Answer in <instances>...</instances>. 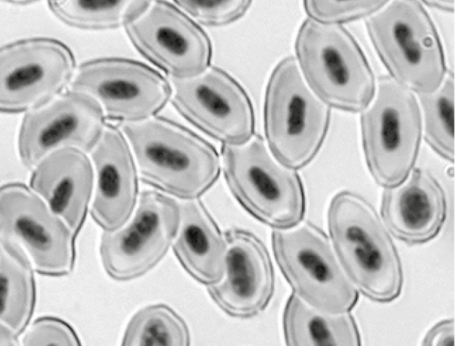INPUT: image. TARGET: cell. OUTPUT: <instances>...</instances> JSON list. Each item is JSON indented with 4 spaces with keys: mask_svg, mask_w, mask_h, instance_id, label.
Segmentation results:
<instances>
[{
    "mask_svg": "<svg viewBox=\"0 0 466 346\" xmlns=\"http://www.w3.org/2000/svg\"><path fill=\"white\" fill-rule=\"evenodd\" d=\"M194 21L206 26H226L239 20L248 12L251 1L177 0L173 2Z\"/></svg>",
    "mask_w": 466,
    "mask_h": 346,
    "instance_id": "26",
    "label": "cell"
},
{
    "mask_svg": "<svg viewBox=\"0 0 466 346\" xmlns=\"http://www.w3.org/2000/svg\"><path fill=\"white\" fill-rule=\"evenodd\" d=\"M387 4L386 1H306L304 7L309 18L339 24L368 17Z\"/></svg>",
    "mask_w": 466,
    "mask_h": 346,
    "instance_id": "27",
    "label": "cell"
},
{
    "mask_svg": "<svg viewBox=\"0 0 466 346\" xmlns=\"http://www.w3.org/2000/svg\"><path fill=\"white\" fill-rule=\"evenodd\" d=\"M76 60L60 40L30 37L0 46V112L40 107L71 82Z\"/></svg>",
    "mask_w": 466,
    "mask_h": 346,
    "instance_id": "12",
    "label": "cell"
},
{
    "mask_svg": "<svg viewBox=\"0 0 466 346\" xmlns=\"http://www.w3.org/2000/svg\"><path fill=\"white\" fill-rule=\"evenodd\" d=\"M447 201L439 181L428 171L416 168L400 184L386 188L380 214L388 230L413 245L427 242L441 230Z\"/></svg>",
    "mask_w": 466,
    "mask_h": 346,
    "instance_id": "18",
    "label": "cell"
},
{
    "mask_svg": "<svg viewBox=\"0 0 466 346\" xmlns=\"http://www.w3.org/2000/svg\"><path fill=\"white\" fill-rule=\"evenodd\" d=\"M95 184L91 216L104 231L123 227L138 200V172L122 130L106 124L91 150Z\"/></svg>",
    "mask_w": 466,
    "mask_h": 346,
    "instance_id": "17",
    "label": "cell"
},
{
    "mask_svg": "<svg viewBox=\"0 0 466 346\" xmlns=\"http://www.w3.org/2000/svg\"><path fill=\"white\" fill-rule=\"evenodd\" d=\"M180 222L173 249L182 267L197 281L210 286L224 273L228 244L204 204L179 202Z\"/></svg>",
    "mask_w": 466,
    "mask_h": 346,
    "instance_id": "20",
    "label": "cell"
},
{
    "mask_svg": "<svg viewBox=\"0 0 466 346\" xmlns=\"http://www.w3.org/2000/svg\"><path fill=\"white\" fill-rule=\"evenodd\" d=\"M151 1H49L52 13L64 24L85 30L126 27Z\"/></svg>",
    "mask_w": 466,
    "mask_h": 346,
    "instance_id": "23",
    "label": "cell"
},
{
    "mask_svg": "<svg viewBox=\"0 0 466 346\" xmlns=\"http://www.w3.org/2000/svg\"><path fill=\"white\" fill-rule=\"evenodd\" d=\"M360 117L362 148L370 173L386 188L401 183L416 162L422 134L414 93L392 77H380L376 94Z\"/></svg>",
    "mask_w": 466,
    "mask_h": 346,
    "instance_id": "7",
    "label": "cell"
},
{
    "mask_svg": "<svg viewBox=\"0 0 466 346\" xmlns=\"http://www.w3.org/2000/svg\"><path fill=\"white\" fill-rule=\"evenodd\" d=\"M0 346H21L18 336L10 328L1 322Z\"/></svg>",
    "mask_w": 466,
    "mask_h": 346,
    "instance_id": "30",
    "label": "cell"
},
{
    "mask_svg": "<svg viewBox=\"0 0 466 346\" xmlns=\"http://www.w3.org/2000/svg\"><path fill=\"white\" fill-rule=\"evenodd\" d=\"M33 265L15 241L0 236V322L19 336L34 313L36 290Z\"/></svg>",
    "mask_w": 466,
    "mask_h": 346,
    "instance_id": "22",
    "label": "cell"
},
{
    "mask_svg": "<svg viewBox=\"0 0 466 346\" xmlns=\"http://www.w3.org/2000/svg\"><path fill=\"white\" fill-rule=\"evenodd\" d=\"M282 327L286 346H361L358 326L350 311L319 310L293 292L283 311Z\"/></svg>",
    "mask_w": 466,
    "mask_h": 346,
    "instance_id": "21",
    "label": "cell"
},
{
    "mask_svg": "<svg viewBox=\"0 0 466 346\" xmlns=\"http://www.w3.org/2000/svg\"><path fill=\"white\" fill-rule=\"evenodd\" d=\"M71 90L93 97L105 117L122 124L156 117L170 100V83L159 72L137 60L102 57L80 65Z\"/></svg>",
    "mask_w": 466,
    "mask_h": 346,
    "instance_id": "10",
    "label": "cell"
},
{
    "mask_svg": "<svg viewBox=\"0 0 466 346\" xmlns=\"http://www.w3.org/2000/svg\"><path fill=\"white\" fill-rule=\"evenodd\" d=\"M142 180L168 196L198 199L218 180L221 158L216 148L184 126L153 117L122 124Z\"/></svg>",
    "mask_w": 466,
    "mask_h": 346,
    "instance_id": "1",
    "label": "cell"
},
{
    "mask_svg": "<svg viewBox=\"0 0 466 346\" xmlns=\"http://www.w3.org/2000/svg\"><path fill=\"white\" fill-rule=\"evenodd\" d=\"M276 261L299 298L331 313L350 311L359 292L344 270L331 240L316 225L305 221L271 235Z\"/></svg>",
    "mask_w": 466,
    "mask_h": 346,
    "instance_id": "8",
    "label": "cell"
},
{
    "mask_svg": "<svg viewBox=\"0 0 466 346\" xmlns=\"http://www.w3.org/2000/svg\"><path fill=\"white\" fill-rule=\"evenodd\" d=\"M179 222V202L165 193L144 190L129 220L102 234L99 250L107 275L126 281L149 271L174 242Z\"/></svg>",
    "mask_w": 466,
    "mask_h": 346,
    "instance_id": "9",
    "label": "cell"
},
{
    "mask_svg": "<svg viewBox=\"0 0 466 346\" xmlns=\"http://www.w3.org/2000/svg\"><path fill=\"white\" fill-rule=\"evenodd\" d=\"M21 346H82L73 327L64 320L45 316L35 320L25 331Z\"/></svg>",
    "mask_w": 466,
    "mask_h": 346,
    "instance_id": "28",
    "label": "cell"
},
{
    "mask_svg": "<svg viewBox=\"0 0 466 346\" xmlns=\"http://www.w3.org/2000/svg\"><path fill=\"white\" fill-rule=\"evenodd\" d=\"M0 236L17 243L42 275L61 277L74 269L75 233L25 184L0 186Z\"/></svg>",
    "mask_w": 466,
    "mask_h": 346,
    "instance_id": "11",
    "label": "cell"
},
{
    "mask_svg": "<svg viewBox=\"0 0 466 346\" xmlns=\"http://www.w3.org/2000/svg\"><path fill=\"white\" fill-rule=\"evenodd\" d=\"M94 168L86 153L61 148L34 168L30 188L58 215L76 236L85 222L94 192Z\"/></svg>",
    "mask_w": 466,
    "mask_h": 346,
    "instance_id": "19",
    "label": "cell"
},
{
    "mask_svg": "<svg viewBox=\"0 0 466 346\" xmlns=\"http://www.w3.org/2000/svg\"><path fill=\"white\" fill-rule=\"evenodd\" d=\"M424 137L441 158L453 161L454 79L446 75L434 91L419 95Z\"/></svg>",
    "mask_w": 466,
    "mask_h": 346,
    "instance_id": "25",
    "label": "cell"
},
{
    "mask_svg": "<svg viewBox=\"0 0 466 346\" xmlns=\"http://www.w3.org/2000/svg\"><path fill=\"white\" fill-rule=\"evenodd\" d=\"M329 118V106L309 86L296 58L279 61L264 97V133L272 155L289 168L305 167L321 148Z\"/></svg>",
    "mask_w": 466,
    "mask_h": 346,
    "instance_id": "4",
    "label": "cell"
},
{
    "mask_svg": "<svg viewBox=\"0 0 466 346\" xmlns=\"http://www.w3.org/2000/svg\"><path fill=\"white\" fill-rule=\"evenodd\" d=\"M421 346H454L453 320H443L432 326L425 334Z\"/></svg>",
    "mask_w": 466,
    "mask_h": 346,
    "instance_id": "29",
    "label": "cell"
},
{
    "mask_svg": "<svg viewBox=\"0 0 466 346\" xmlns=\"http://www.w3.org/2000/svg\"><path fill=\"white\" fill-rule=\"evenodd\" d=\"M100 105L90 96L70 90L24 116L18 151L22 163L33 169L46 155L61 148L91 152L106 127Z\"/></svg>",
    "mask_w": 466,
    "mask_h": 346,
    "instance_id": "15",
    "label": "cell"
},
{
    "mask_svg": "<svg viewBox=\"0 0 466 346\" xmlns=\"http://www.w3.org/2000/svg\"><path fill=\"white\" fill-rule=\"evenodd\" d=\"M424 3L441 11L452 12L454 9L453 1H425Z\"/></svg>",
    "mask_w": 466,
    "mask_h": 346,
    "instance_id": "31",
    "label": "cell"
},
{
    "mask_svg": "<svg viewBox=\"0 0 466 346\" xmlns=\"http://www.w3.org/2000/svg\"><path fill=\"white\" fill-rule=\"evenodd\" d=\"M228 249L221 280L208 286L215 303L228 315L248 319L261 313L274 292V269L264 243L253 233L232 229L225 233Z\"/></svg>",
    "mask_w": 466,
    "mask_h": 346,
    "instance_id": "16",
    "label": "cell"
},
{
    "mask_svg": "<svg viewBox=\"0 0 466 346\" xmlns=\"http://www.w3.org/2000/svg\"><path fill=\"white\" fill-rule=\"evenodd\" d=\"M170 101L192 125L223 145L255 136L252 102L240 83L218 66L184 80L171 79Z\"/></svg>",
    "mask_w": 466,
    "mask_h": 346,
    "instance_id": "13",
    "label": "cell"
},
{
    "mask_svg": "<svg viewBox=\"0 0 466 346\" xmlns=\"http://www.w3.org/2000/svg\"><path fill=\"white\" fill-rule=\"evenodd\" d=\"M121 346H190V333L186 321L172 308L152 304L133 315Z\"/></svg>",
    "mask_w": 466,
    "mask_h": 346,
    "instance_id": "24",
    "label": "cell"
},
{
    "mask_svg": "<svg viewBox=\"0 0 466 346\" xmlns=\"http://www.w3.org/2000/svg\"><path fill=\"white\" fill-rule=\"evenodd\" d=\"M297 62L311 89L329 107L363 111L376 89L360 46L341 25L304 20L295 42Z\"/></svg>",
    "mask_w": 466,
    "mask_h": 346,
    "instance_id": "3",
    "label": "cell"
},
{
    "mask_svg": "<svg viewBox=\"0 0 466 346\" xmlns=\"http://www.w3.org/2000/svg\"><path fill=\"white\" fill-rule=\"evenodd\" d=\"M327 219L336 254L357 290L376 302L398 298L403 283L400 259L373 206L356 193L339 191Z\"/></svg>",
    "mask_w": 466,
    "mask_h": 346,
    "instance_id": "2",
    "label": "cell"
},
{
    "mask_svg": "<svg viewBox=\"0 0 466 346\" xmlns=\"http://www.w3.org/2000/svg\"><path fill=\"white\" fill-rule=\"evenodd\" d=\"M221 153L227 185L249 214L275 229L302 220L306 198L299 175L281 164L260 136L241 145H223Z\"/></svg>",
    "mask_w": 466,
    "mask_h": 346,
    "instance_id": "6",
    "label": "cell"
},
{
    "mask_svg": "<svg viewBox=\"0 0 466 346\" xmlns=\"http://www.w3.org/2000/svg\"><path fill=\"white\" fill-rule=\"evenodd\" d=\"M366 27L390 77L419 95L441 86L447 75L444 53L420 2L391 1L366 18Z\"/></svg>",
    "mask_w": 466,
    "mask_h": 346,
    "instance_id": "5",
    "label": "cell"
},
{
    "mask_svg": "<svg viewBox=\"0 0 466 346\" xmlns=\"http://www.w3.org/2000/svg\"><path fill=\"white\" fill-rule=\"evenodd\" d=\"M125 30L136 49L171 79L192 78L210 66L209 36L175 4L151 2Z\"/></svg>",
    "mask_w": 466,
    "mask_h": 346,
    "instance_id": "14",
    "label": "cell"
}]
</instances>
